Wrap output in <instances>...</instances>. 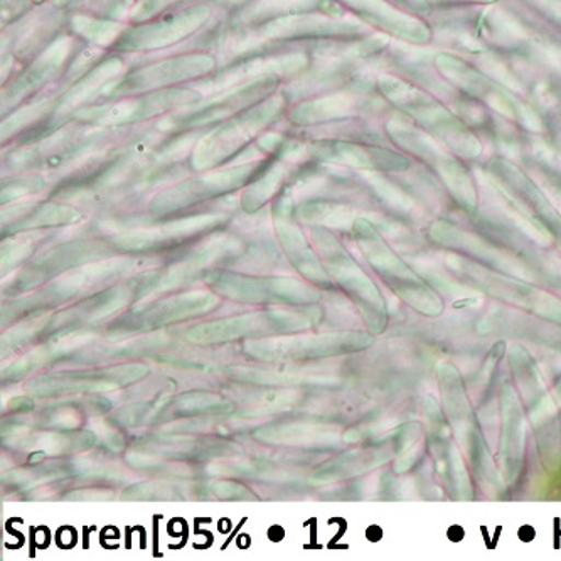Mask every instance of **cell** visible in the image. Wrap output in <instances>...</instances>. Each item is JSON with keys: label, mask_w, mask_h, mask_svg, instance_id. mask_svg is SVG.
Segmentation results:
<instances>
[{"label": "cell", "mask_w": 561, "mask_h": 561, "mask_svg": "<svg viewBox=\"0 0 561 561\" xmlns=\"http://www.w3.org/2000/svg\"><path fill=\"white\" fill-rule=\"evenodd\" d=\"M387 93L398 106L409 112L412 121L419 122L425 128L428 136L440 140L447 149L463 157H478L481 153V142L467 130L459 118L454 117L453 112H448L431 95L397 80L388 83Z\"/></svg>", "instance_id": "obj_1"}, {"label": "cell", "mask_w": 561, "mask_h": 561, "mask_svg": "<svg viewBox=\"0 0 561 561\" xmlns=\"http://www.w3.org/2000/svg\"><path fill=\"white\" fill-rule=\"evenodd\" d=\"M394 140L401 147L412 150L416 157L428 162L435 171L444 179L448 190L453 191L454 196L462 203L467 208H474L476 206V187L470 181L469 174L466 169L454 159L453 153L445 152L438 144L426 136L423 131L416 130L415 127H410L409 124H397V130L393 131Z\"/></svg>", "instance_id": "obj_2"}, {"label": "cell", "mask_w": 561, "mask_h": 561, "mask_svg": "<svg viewBox=\"0 0 561 561\" xmlns=\"http://www.w3.org/2000/svg\"><path fill=\"white\" fill-rule=\"evenodd\" d=\"M437 65L442 73L448 80H453L457 87L462 88L463 92L478 96L482 102L488 103L492 108H496L497 112L507 115L510 118H516V121H523V124H528V121L525 118V110L522 112V108H519L518 103L514 102V99L506 96V93L501 92L496 84L485 80L478 71L463 65L457 58H450V56H442V58L437 59Z\"/></svg>", "instance_id": "obj_3"}, {"label": "cell", "mask_w": 561, "mask_h": 561, "mask_svg": "<svg viewBox=\"0 0 561 561\" xmlns=\"http://www.w3.org/2000/svg\"><path fill=\"white\" fill-rule=\"evenodd\" d=\"M460 271H463V275L467 277L476 278L484 290L491 291L494 296L513 300L523 307H531L535 312L541 313L545 318L561 321V302L548 294L528 287V285L518 284V282L507 280L496 274H488L478 266L463 265Z\"/></svg>", "instance_id": "obj_4"}, {"label": "cell", "mask_w": 561, "mask_h": 561, "mask_svg": "<svg viewBox=\"0 0 561 561\" xmlns=\"http://www.w3.org/2000/svg\"><path fill=\"white\" fill-rule=\"evenodd\" d=\"M491 171L497 174V178L511 187V193L518 199L525 201L526 208L535 213L536 218L543 222L550 231L551 238L558 241L561 249V215L548 203L538 187L529 181L528 175L523 174L516 165L511 164L504 159H496L492 162Z\"/></svg>", "instance_id": "obj_5"}]
</instances>
